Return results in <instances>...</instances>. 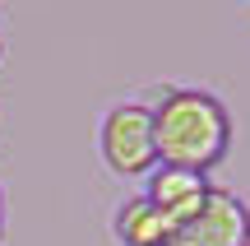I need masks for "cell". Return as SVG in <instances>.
<instances>
[{"label": "cell", "instance_id": "277c9868", "mask_svg": "<svg viewBox=\"0 0 250 246\" xmlns=\"http://www.w3.org/2000/svg\"><path fill=\"white\" fill-rule=\"evenodd\" d=\"M208 191L213 186L204 181V172H190V167H171V163H158L148 172V200L162 209V219L176 228V223H186L190 214L199 209V204L208 200Z\"/></svg>", "mask_w": 250, "mask_h": 246}, {"label": "cell", "instance_id": "8992f818", "mask_svg": "<svg viewBox=\"0 0 250 246\" xmlns=\"http://www.w3.org/2000/svg\"><path fill=\"white\" fill-rule=\"evenodd\" d=\"M0 242H5V186H0Z\"/></svg>", "mask_w": 250, "mask_h": 246}, {"label": "cell", "instance_id": "5b68a950", "mask_svg": "<svg viewBox=\"0 0 250 246\" xmlns=\"http://www.w3.org/2000/svg\"><path fill=\"white\" fill-rule=\"evenodd\" d=\"M116 237L125 246H167L171 223L162 219V209L148 200V195H130V200L116 209Z\"/></svg>", "mask_w": 250, "mask_h": 246}, {"label": "cell", "instance_id": "6da1fadb", "mask_svg": "<svg viewBox=\"0 0 250 246\" xmlns=\"http://www.w3.org/2000/svg\"><path fill=\"white\" fill-rule=\"evenodd\" d=\"M153 112V139H158V163L208 172L232 149V112L208 89H158L148 102Z\"/></svg>", "mask_w": 250, "mask_h": 246}, {"label": "cell", "instance_id": "3957f363", "mask_svg": "<svg viewBox=\"0 0 250 246\" xmlns=\"http://www.w3.org/2000/svg\"><path fill=\"white\" fill-rule=\"evenodd\" d=\"M167 246H250V204L236 191L213 186L208 200L171 228Z\"/></svg>", "mask_w": 250, "mask_h": 246}, {"label": "cell", "instance_id": "7a4b0ae2", "mask_svg": "<svg viewBox=\"0 0 250 246\" xmlns=\"http://www.w3.org/2000/svg\"><path fill=\"white\" fill-rule=\"evenodd\" d=\"M102 163L121 177H148L158 167V139H153L148 102H116L98 126Z\"/></svg>", "mask_w": 250, "mask_h": 246}, {"label": "cell", "instance_id": "52a82bcc", "mask_svg": "<svg viewBox=\"0 0 250 246\" xmlns=\"http://www.w3.org/2000/svg\"><path fill=\"white\" fill-rule=\"evenodd\" d=\"M0 56H5V37H0Z\"/></svg>", "mask_w": 250, "mask_h": 246}]
</instances>
